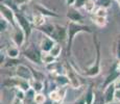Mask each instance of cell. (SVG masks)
<instances>
[{"label":"cell","instance_id":"obj_1","mask_svg":"<svg viewBox=\"0 0 120 104\" xmlns=\"http://www.w3.org/2000/svg\"><path fill=\"white\" fill-rule=\"evenodd\" d=\"M67 30H68V38H67V53H68V55L71 54L73 40L77 33H80V32L93 33V30L90 26L82 24V23L73 22V21H69L68 25H67Z\"/></svg>","mask_w":120,"mask_h":104},{"label":"cell","instance_id":"obj_2","mask_svg":"<svg viewBox=\"0 0 120 104\" xmlns=\"http://www.w3.org/2000/svg\"><path fill=\"white\" fill-rule=\"evenodd\" d=\"M93 41L96 48V61L90 68H88L85 72V75L88 77H95L100 73V41L96 33H94Z\"/></svg>","mask_w":120,"mask_h":104},{"label":"cell","instance_id":"obj_3","mask_svg":"<svg viewBox=\"0 0 120 104\" xmlns=\"http://www.w3.org/2000/svg\"><path fill=\"white\" fill-rule=\"evenodd\" d=\"M23 55L26 57L28 61H30L33 64L41 65L42 62V50H41L40 46H36L34 44H30L27 46L23 51Z\"/></svg>","mask_w":120,"mask_h":104},{"label":"cell","instance_id":"obj_4","mask_svg":"<svg viewBox=\"0 0 120 104\" xmlns=\"http://www.w3.org/2000/svg\"><path fill=\"white\" fill-rule=\"evenodd\" d=\"M65 74L68 76L69 81H70V86L72 89H79L82 86V81H80V78L78 76L77 72L70 66L69 64L65 65Z\"/></svg>","mask_w":120,"mask_h":104},{"label":"cell","instance_id":"obj_5","mask_svg":"<svg viewBox=\"0 0 120 104\" xmlns=\"http://www.w3.org/2000/svg\"><path fill=\"white\" fill-rule=\"evenodd\" d=\"M0 11H1V17L8 21V23L14 27L18 26L17 20H16V13L11 6H8L5 3H1L0 5Z\"/></svg>","mask_w":120,"mask_h":104},{"label":"cell","instance_id":"obj_6","mask_svg":"<svg viewBox=\"0 0 120 104\" xmlns=\"http://www.w3.org/2000/svg\"><path fill=\"white\" fill-rule=\"evenodd\" d=\"M16 20H17L18 26H20L24 30L26 38H29L31 34V30H33L31 29V22H29V20L20 11H16Z\"/></svg>","mask_w":120,"mask_h":104},{"label":"cell","instance_id":"obj_7","mask_svg":"<svg viewBox=\"0 0 120 104\" xmlns=\"http://www.w3.org/2000/svg\"><path fill=\"white\" fill-rule=\"evenodd\" d=\"M15 76H18V77L26 79V80H31L34 78L31 69L23 64H19L18 66H16Z\"/></svg>","mask_w":120,"mask_h":104},{"label":"cell","instance_id":"obj_8","mask_svg":"<svg viewBox=\"0 0 120 104\" xmlns=\"http://www.w3.org/2000/svg\"><path fill=\"white\" fill-rule=\"evenodd\" d=\"M67 86H59L56 90H53L49 93V99L53 103H63L65 99Z\"/></svg>","mask_w":120,"mask_h":104},{"label":"cell","instance_id":"obj_9","mask_svg":"<svg viewBox=\"0 0 120 104\" xmlns=\"http://www.w3.org/2000/svg\"><path fill=\"white\" fill-rule=\"evenodd\" d=\"M11 38H13L14 44L20 48L23 44H24L25 39H26V34H25L24 30H23L20 26H16V27H14L13 28V34H11Z\"/></svg>","mask_w":120,"mask_h":104},{"label":"cell","instance_id":"obj_10","mask_svg":"<svg viewBox=\"0 0 120 104\" xmlns=\"http://www.w3.org/2000/svg\"><path fill=\"white\" fill-rule=\"evenodd\" d=\"M66 17L70 21L78 23H82V20H84V16L78 11V8H75L74 6H69L66 14Z\"/></svg>","mask_w":120,"mask_h":104},{"label":"cell","instance_id":"obj_11","mask_svg":"<svg viewBox=\"0 0 120 104\" xmlns=\"http://www.w3.org/2000/svg\"><path fill=\"white\" fill-rule=\"evenodd\" d=\"M56 43L53 39L50 38V36H46V34L43 33V38L41 39V42H40V48L41 50L44 52H49L51 50V48L54 46V44Z\"/></svg>","mask_w":120,"mask_h":104},{"label":"cell","instance_id":"obj_12","mask_svg":"<svg viewBox=\"0 0 120 104\" xmlns=\"http://www.w3.org/2000/svg\"><path fill=\"white\" fill-rule=\"evenodd\" d=\"M119 76H120V71L117 69V65H115V66L112 68V71H111V73L107 76V78L105 79V82H103V84H102V89L105 90V87L108 86V85L114 83L115 81H116L117 78L119 77Z\"/></svg>","mask_w":120,"mask_h":104},{"label":"cell","instance_id":"obj_13","mask_svg":"<svg viewBox=\"0 0 120 104\" xmlns=\"http://www.w3.org/2000/svg\"><path fill=\"white\" fill-rule=\"evenodd\" d=\"M116 86H115L114 83L108 85L107 87L103 91V95H105V103H111L114 101V99H116Z\"/></svg>","mask_w":120,"mask_h":104},{"label":"cell","instance_id":"obj_14","mask_svg":"<svg viewBox=\"0 0 120 104\" xmlns=\"http://www.w3.org/2000/svg\"><path fill=\"white\" fill-rule=\"evenodd\" d=\"M55 30H56V36H55V41L56 42H65L68 38V30L67 26L55 24Z\"/></svg>","mask_w":120,"mask_h":104},{"label":"cell","instance_id":"obj_15","mask_svg":"<svg viewBox=\"0 0 120 104\" xmlns=\"http://www.w3.org/2000/svg\"><path fill=\"white\" fill-rule=\"evenodd\" d=\"M39 30L42 33L50 36L55 41V36H56V30H55V24H44L43 26L39 27ZM56 42V41H55Z\"/></svg>","mask_w":120,"mask_h":104},{"label":"cell","instance_id":"obj_16","mask_svg":"<svg viewBox=\"0 0 120 104\" xmlns=\"http://www.w3.org/2000/svg\"><path fill=\"white\" fill-rule=\"evenodd\" d=\"M53 79L57 86H67V85H70L69 78L66 74H56V75H54Z\"/></svg>","mask_w":120,"mask_h":104},{"label":"cell","instance_id":"obj_17","mask_svg":"<svg viewBox=\"0 0 120 104\" xmlns=\"http://www.w3.org/2000/svg\"><path fill=\"white\" fill-rule=\"evenodd\" d=\"M31 24L36 27H41L44 24H46V17L40 13H37L33 15V20H31Z\"/></svg>","mask_w":120,"mask_h":104},{"label":"cell","instance_id":"obj_18","mask_svg":"<svg viewBox=\"0 0 120 104\" xmlns=\"http://www.w3.org/2000/svg\"><path fill=\"white\" fill-rule=\"evenodd\" d=\"M34 8H36L37 13L42 14V15L45 16V17H59V15H57V14H55L54 11L48 10L47 7L41 5V4H36V5H34Z\"/></svg>","mask_w":120,"mask_h":104},{"label":"cell","instance_id":"obj_19","mask_svg":"<svg viewBox=\"0 0 120 104\" xmlns=\"http://www.w3.org/2000/svg\"><path fill=\"white\" fill-rule=\"evenodd\" d=\"M5 55L8 58H15L17 59L20 55V49L18 46H8L5 50Z\"/></svg>","mask_w":120,"mask_h":104},{"label":"cell","instance_id":"obj_20","mask_svg":"<svg viewBox=\"0 0 120 104\" xmlns=\"http://www.w3.org/2000/svg\"><path fill=\"white\" fill-rule=\"evenodd\" d=\"M91 20H92V22L98 27H105V25L108 24L107 17H100V16L93 15L91 17Z\"/></svg>","mask_w":120,"mask_h":104},{"label":"cell","instance_id":"obj_21","mask_svg":"<svg viewBox=\"0 0 120 104\" xmlns=\"http://www.w3.org/2000/svg\"><path fill=\"white\" fill-rule=\"evenodd\" d=\"M84 95H85L86 104H93L94 103V100H95V91L93 90V87L90 86Z\"/></svg>","mask_w":120,"mask_h":104},{"label":"cell","instance_id":"obj_22","mask_svg":"<svg viewBox=\"0 0 120 104\" xmlns=\"http://www.w3.org/2000/svg\"><path fill=\"white\" fill-rule=\"evenodd\" d=\"M30 85H31V89H34L36 91V93H40L44 90L45 85H44L43 80H38V79H31L30 80Z\"/></svg>","mask_w":120,"mask_h":104},{"label":"cell","instance_id":"obj_23","mask_svg":"<svg viewBox=\"0 0 120 104\" xmlns=\"http://www.w3.org/2000/svg\"><path fill=\"white\" fill-rule=\"evenodd\" d=\"M96 7H97L96 1H94V0H87L82 8H84L85 11L88 14H93L94 11L96 10Z\"/></svg>","mask_w":120,"mask_h":104},{"label":"cell","instance_id":"obj_24","mask_svg":"<svg viewBox=\"0 0 120 104\" xmlns=\"http://www.w3.org/2000/svg\"><path fill=\"white\" fill-rule=\"evenodd\" d=\"M55 57L53 55H51L49 52H44L42 51V62L45 65H48V64H51V62L55 61Z\"/></svg>","mask_w":120,"mask_h":104},{"label":"cell","instance_id":"obj_25","mask_svg":"<svg viewBox=\"0 0 120 104\" xmlns=\"http://www.w3.org/2000/svg\"><path fill=\"white\" fill-rule=\"evenodd\" d=\"M61 52H62V46H61V44L59 43V42H56V43L54 44V46L51 48V50L49 51V53L51 55H53V56L56 58V57H59L60 56V54H61Z\"/></svg>","mask_w":120,"mask_h":104},{"label":"cell","instance_id":"obj_26","mask_svg":"<svg viewBox=\"0 0 120 104\" xmlns=\"http://www.w3.org/2000/svg\"><path fill=\"white\" fill-rule=\"evenodd\" d=\"M93 104H105V95L101 91H95V100Z\"/></svg>","mask_w":120,"mask_h":104},{"label":"cell","instance_id":"obj_27","mask_svg":"<svg viewBox=\"0 0 120 104\" xmlns=\"http://www.w3.org/2000/svg\"><path fill=\"white\" fill-rule=\"evenodd\" d=\"M34 102L36 104H45L46 103V96L42 92L40 93H36L34 97Z\"/></svg>","mask_w":120,"mask_h":104},{"label":"cell","instance_id":"obj_28","mask_svg":"<svg viewBox=\"0 0 120 104\" xmlns=\"http://www.w3.org/2000/svg\"><path fill=\"white\" fill-rule=\"evenodd\" d=\"M114 49H115V56H116V58L118 61H120V33L117 36Z\"/></svg>","mask_w":120,"mask_h":104},{"label":"cell","instance_id":"obj_29","mask_svg":"<svg viewBox=\"0 0 120 104\" xmlns=\"http://www.w3.org/2000/svg\"><path fill=\"white\" fill-rule=\"evenodd\" d=\"M13 27L11 25L8 23V20H5L4 18H0V30H1V32H4V31H6L8 30V27Z\"/></svg>","mask_w":120,"mask_h":104},{"label":"cell","instance_id":"obj_30","mask_svg":"<svg viewBox=\"0 0 120 104\" xmlns=\"http://www.w3.org/2000/svg\"><path fill=\"white\" fill-rule=\"evenodd\" d=\"M94 15L96 16H100V17H107L108 16V11L105 7H102V6H97L96 10L94 11Z\"/></svg>","mask_w":120,"mask_h":104},{"label":"cell","instance_id":"obj_31","mask_svg":"<svg viewBox=\"0 0 120 104\" xmlns=\"http://www.w3.org/2000/svg\"><path fill=\"white\" fill-rule=\"evenodd\" d=\"M111 1L112 0H97L96 4H97V6H102V7L108 8L111 6Z\"/></svg>","mask_w":120,"mask_h":104},{"label":"cell","instance_id":"obj_32","mask_svg":"<svg viewBox=\"0 0 120 104\" xmlns=\"http://www.w3.org/2000/svg\"><path fill=\"white\" fill-rule=\"evenodd\" d=\"M31 71H33V76H34V79H38V80H44V78H45V76H44L43 73L39 72V71H34L31 69Z\"/></svg>","mask_w":120,"mask_h":104},{"label":"cell","instance_id":"obj_33","mask_svg":"<svg viewBox=\"0 0 120 104\" xmlns=\"http://www.w3.org/2000/svg\"><path fill=\"white\" fill-rule=\"evenodd\" d=\"M86 1L87 0H75V3H74V7L75 8H82L84 7V5H85V3H86Z\"/></svg>","mask_w":120,"mask_h":104},{"label":"cell","instance_id":"obj_34","mask_svg":"<svg viewBox=\"0 0 120 104\" xmlns=\"http://www.w3.org/2000/svg\"><path fill=\"white\" fill-rule=\"evenodd\" d=\"M72 104H86V100H85V95H82L78 99L74 101Z\"/></svg>","mask_w":120,"mask_h":104},{"label":"cell","instance_id":"obj_35","mask_svg":"<svg viewBox=\"0 0 120 104\" xmlns=\"http://www.w3.org/2000/svg\"><path fill=\"white\" fill-rule=\"evenodd\" d=\"M29 1H30V0H14V2H15L17 5H22V4L28 3Z\"/></svg>","mask_w":120,"mask_h":104},{"label":"cell","instance_id":"obj_36","mask_svg":"<svg viewBox=\"0 0 120 104\" xmlns=\"http://www.w3.org/2000/svg\"><path fill=\"white\" fill-rule=\"evenodd\" d=\"M11 104H24V101L21 100V99H19V98H17V97H15Z\"/></svg>","mask_w":120,"mask_h":104},{"label":"cell","instance_id":"obj_37","mask_svg":"<svg viewBox=\"0 0 120 104\" xmlns=\"http://www.w3.org/2000/svg\"><path fill=\"white\" fill-rule=\"evenodd\" d=\"M114 84H115V86H116L117 90H120V76L116 79V81L114 82Z\"/></svg>","mask_w":120,"mask_h":104},{"label":"cell","instance_id":"obj_38","mask_svg":"<svg viewBox=\"0 0 120 104\" xmlns=\"http://www.w3.org/2000/svg\"><path fill=\"white\" fill-rule=\"evenodd\" d=\"M75 3V0H66V4L68 6H73Z\"/></svg>","mask_w":120,"mask_h":104},{"label":"cell","instance_id":"obj_39","mask_svg":"<svg viewBox=\"0 0 120 104\" xmlns=\"http://www.w3.org/2000/svg\"><path fill=\"white\" fill-rule=\"evenodd\" d=\"M116 99L120 102V90H117L116 91Z\"/></svg>","mask_w":120,"mask_h":104},{"label":"cell","instance_id":"obj_40","mask_svg":"<svg viewBox=\"0 0 120 104\" xmlns=\"http://www.w3.org/2000/svg\"><path fill=\"white\" fill-rule=\"evenodd\" d=\"M117 69H118V70L120 71V61H119L118 64H117Z\"/></svg>","mask_w":120,"mask_h":104},{"label":"cell","instance_id":"obj_41","mask_svg":"<svg viewBox=\"0 0 120 104\" xmlns=\"http://www.w3.org/2000/svg\"><path fill=\"white\" fill-rule=\"evenodd\" d=\"M105 104H119V103H116V102H114V101H113V102H111V103H105Z\"/></svg>","mask_w":120,"mask_h":104},{"label":"cell","instance_id":"obj_42","mask_svg":"<svg viewBox=\"0 0 120 104\" xmlns=\"http://www.w3.org/2000/svg\"><path fill=\"white\" fill-rule=\"evenodd\" d=\"M117 3H118V6H119V8H120V0H119L118 2H117Z\"/></svg>","mask_w":120,"mask_h":104},{"label":"cell","instance_id":"obj_43","mask_svg":"<svg viewBox=\"0 0 120 104\" xmlns=\"http://www.w3.org/2000/svg\"><path fill=\"white\" fill-rule=\"evenodd\" d=\"M54 104H64V103H54Z\"/></svg>","mask_w":120,"mask_h":104},{"label":"cell","instance_id":"obj_44","mask_svg":"<svg viewBox=\"0 0 120 104\" xmlns=\"http://www.w3.org/2000/svg\"><path fill=\"white\" fill-rule=\"evenodd\" d=\"M115 1H116V2H118V1H119V0H115Z\"/></svg>","mask_w":120,"mask_h":104},{"label":"cell","instance_id":"obj_45","mask_svg":"<svg viewBox=\"0 0 120 104\" xmlns=\"http://www.w3.org/2000/svg\"><path fill=\"white\" fill-rule=\"evenodd\" d=\"M24 104H25V103H24Z\"/></svg>","mask_w":120,"mask_h":104}]
</instances>
